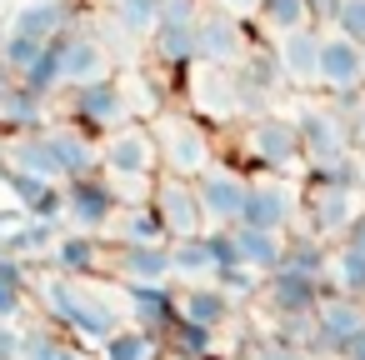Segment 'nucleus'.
<instances>
[{
	"label": "nucleus",
	"instance_id": "5",
	"mask_svg": "<svg viewBox=\"0 0 365 360\" xmlns=\"http://www.w3.org/2000/svg\"><path fill=\"white\" fill-rule=\"evenodd\" d=\"M61 96H66V120L81 125V130H91L96 140L135 120L120 76H106V81H91V86H76V91H61Z\"/></svg>",
	"mask_w": 365,
	"mask_h": 360
},
{
	"label": "nucleus",
	"instance_id": "4",
	"mask_svg": "<svg viewBox=\"0 0 365 360\" xmlns=\"http://www.w3.org/2000/svg\"><path fill=\"white\" fill-rule=\"evenodd\" d=\"M240 145L250 155V165L270 170V175H290L295 165H305V140H300V120L285 110H255L245 115Z\"/></svg>",
	"mask_w": 365,
	"mask_h": 360
},
{
	"label": "nucleus",
	"instance_id": "2",
	"mask_svg": "<svg viewBox=\"0 0 365 360\" xmlns=\"http://www.w3.org/2000/svg\"><path fill=\"white\" fill-rule=\"evenodd\" d=\"M160 145H155V130L145 120H130L110 135H101V175L125 195L135 190L130 200H150V185L160 175Z\"/></svg>",
	"mask_w": 365,
	"mask_h": 360
},
{
	"label": "nucleus",
	"instance_id": "25",
	"mask_svg": "<svg viewBox=\"0 0 365 360\" xmlns=\"http://www.w3.org/2000/svg\"><path fill=\"white\" fill-rule=\"evenodd\" d=\"M180 315H190V320H200V325H230V315H235V300H230V290L220 285V280H195V285H185L180 290Z\"/></svg>",
	"mask_w": 365,
	"mask_h": 360
},
{
	"label": "nucleus",
	"instance_id": "6",
	"mask_svg": "<svg viewBox=\"0 0 365 360\" xmlns=\"http://www.w3.org/2000/svg\"><path fill=\"white\" fill-rule=\"evenodd\" d=\"M245 26H250V21H235V16L205 6L200 21H195V66H220V71L245 66L250 51H255V41H250Z\"/></svg>",
	"mask_w": 365,
	"mask_h": 360
},
{
	"label": "nucleus",
	"instance_id": "38",
	"mask_svg": "<svg viewBox=\"0 0 365 360\" xmlns=\"http://www.w3.org/2000/svg\"><path fill=\"white\" fill-rule=\"evenodd\" d=\"M215 325H200V320H190V315H180L175 320V330L165 335V345L170 350H185V355H200V360H210L215 355Z\"/></svg>",
	"mask_w": 365,
	"mask_h": 360
},
{
	"label": "nucleus",
	"instance_id": "17",
	"mask_svg": "<svg viewBox=\"0 0 365 360\" xmlns=\"http://www.w3.org/2000/svg\"><path fill=\"white\" fill-rule=\"evenodd\" d=\"M320 295H325V280H320V275H305V270H295V265L270 270L265 285H260V300H265L275 315H315Z\"/></svg>",
	"mask_w": 365,
	"mask_h": 360
},
{
	"label": "nucleus",
	"instance_id": "45",
	"mask_svg": "<svg viewBox=\"0 0 365 360\" xmlns=\"http://www.w3.org/2000/svg\"><path fill=\"white\" fill-rule=\"evenodd\" d=\"M350 120H355V140L365 145V91H360V101H355V115H350Z\"/></svg>",
	"mask_w": 365,
	"mask_h": 360
},
{
	"label": "nucleus",
	"instance_id": "43",
	"mask_svg": "<svg viewBox=\"0 0 365 360\" xmlns=\"http://www.w3.org/2000/svg\"><path fill=\"white\" fill-rule=\"evenodd\" d=\"M345 245H355V250H365V210H355V220H350V230L340 235Z\"/></svg>",
	"mask_w": 365,
	"mask_h": 360
},
{
	"label": "nucleus",
	"instance_id": "46",
	"mask_svg": "<svg viewBox=\"0 0 365 360\" xmlns=\"http://www.w3.org/2000/svg\"><path fill=\"white\" fill-rule=\"evenodd\" d=\"M160 360H200V355H185V350H170V345H165V355H160Z\"/></svg>",
	"mask_w": 365,
	"mask_h": 360
},
{
	"label": "nucleus",
	"instance_id": "32",
	"mask_svg": "<svg viewBox=\"0 0 365 360\" xmlns=\"http://www.w3.org/2000/svg\"><path fill=\"white\" fill-rule=\"evenodd\" d=\"M110 230H115V240H170L150 200H125Z\"/></svg>",
	"mask_w": 365,
	"mask_h": 360
},
{
	"label": "nucleus",
	"instance_id": "1",
	"mask_svg": "<svg viewBox=\"0 0 365 360\" xmlns=\"http://www.w3.org/2000/svg\"><path fill=\"white\" fill-rule=\"evenodd\" d=\"M31 290H36V305L46 310V320L61 325L66 335H76L81 345H106V340L125 325V320L115 315V305H110L106 295H96L91 280H81V275L46 270Z\"/></svg>",
	"mask_w": 365,
	"mask_h": 360
},
{
	"label": "nucleus",
	"instance_id": "35",
	"mask_svg": "<svg viewBox=\"0 0 365 360\" xmlns=\"http://www.w3.org/2000/svg\"><path fill=\"white\" fill-rule=\"evenodd\" d=\"M51 41H36V36H21V31H6V41H0V71H6L11 81H21L41 56H46Z\"/></svg>",
	"mask_w": 365,
	"mask_h": 360
},
{
	"label": "nucleus",
	"instance_id": "44",
	"mask_svg": "<svg viewBox=\"0 0 365 360\" xmlns=\"http://www.w3.org/2000/svg\"><path fill=\"white\" fill-rule=\"evenodd\" d=\"M340 360H365V325H360V330L340 345Z\"/></svg>",
	"mask_w": 365,
	"mask_h": 360
},
{
	"label": "nucleus",
	"instance_id": "19",
	"mask_svg": "<svg viewBox=\"0 0 365 360\" xmlns=\"http://www.w3.org/2000/svg\"><path fill=\"white\" fill-rule=\"evenodd\" d=\"M51 265L66 270V275H81V280L110 275V245L101 235H91V230H66L51 245Z\"/></svg>",
	"mask_w": 365,
	"mask_h": 360
},
{
	"label": "nucleus",
	"instance_id": "7",
	"mask_svg": "<svg viewBox=\"0 0 365 360\" xmlns=\"http://www.w3.org/2000/svg\"><path fill=\"white\" fill-rule=\"evenodd\" d=\"M51 46H56V66H61V91H76V86H91V81L115 76V56H110V46H106L101 31L76 26V31H66Z\"/></svg>",
	"mask_w": 365,
	"mask_h": 360
},
{
	"label": "nucleus",
	"instance_id": "10",
	"mask_svg": "<svg viewBox=\"0 0 365 360\" xmlns=\"http://www.w3.org/2000/svg\"><path fill=\"white\" fill-rule=\"evenodd\" d=\"M150 205H155V215H160V225H165L170 240H185V235H205V230H210V225H205L200 190H195L190 175H170V170H160L155 185H150Z\"/></svg>",
	"mask_w": 365,
	"mask_h": 360
},
{
	"label": "nucleus",
	"instance_id": "12",
	"mask_svg": "<svg viewBox=\"0 0 365 360\" xmlns=\"http://www.w3.org/2000/svg\"><path fill=\"white\" fill-rule=\"evenodd\" d=\"M315 91H325L330 101L365 91L360 41H350V36H340V31H325V36H320V76H315Z\"/></svg>",
	"mask_w": 365,
	"mask_h": 360
},
{
	"label": "nucleus",
	"instance_id": "13",
	"mask_svg": "<svg viewBox=\"0 0 365 360\" xmlns=\"http://www.w3.org/2000/svg\"><path fill=\"white\" fill-rule=\"evenodd\" d=\"M200 205H205V225L210 230H230L245 220V200H250V180L235 170V165H210L200 180Z\"/></svg>",
	"mask_w": 365,
	"mask_h": 360
},
{
	"label": "nucleus",
	"instance_id": "39",
	"mask_svg": "<svg viewBox=\"0 0 365 360\" xmlns=\"http://www.w3.org/2000/svg\"><path fill=\"white\" fill-rule=\"evenodd\" d=\"M325 31H340V36L365 46V0H335V16H330Z\"/></svg>",
	"mask_w": 365,
	"mask_h": 360
},
{
	"label": "nucleus",
	"instance_id": "34",
	"mask_svg": "<svg viewBox=\"0 0 365 360\" xmlns=\"http://www.w3.org/2000/svg\"><path fill=\"white\" fill-rule=\"evenodd\" d=\"M330 285L365 300V250H355V245L340 240V245L330 250Z\"/></svg>",
	"mask_w": 365,
	"mask_h": 360
},
{
	"label": "nucleus",
	"instance_id": "42",
	"mask_svg": "<svg viewBox=\"0 0 365 360\" xmlns=\"http://www.w3.org/2000/svg\"><path fill=\"white\" fill-rule=\"evenodd\" d=\"M210 11H225V16H235V21H255L260 16V0H205Z\"/></svg>",
	"mask_w": 365,
	"mask_h": 360
},
{
	"label": "nucleus",
	"instance_id": "48",
	"mask_svg": "<svg viewBox=\"0 0 365 360\" xmlns=\"http://www.w3.org/2000/svg\"><path fill=\"white\" fill-rule=\"evenodd\" d=\"M0 86H6V81H0Z\"/></svg>",
	"mask_w": 365,
	"mask_h": 360
},
{
	"label": "nucleus",
	"instance_id": "31",
	"mask_svg": "<svg viewBox=\"0 0 365 360\" xmlns=\"http://www.w3.org/2000/svg\"><path fill=\"white\" fill-rule=\"evenodd\" d=\"M255 26L265 36H290L300 26H315V11H310V0H260Z\"/></svg>",
	"mask_w": 365,
	"mask_h": 360
},
{
	"label": "nucleus",
	"instance_id": "16",
	"mask_svg": "<svg viewBox=\"0 0 365 360\" xmlns=\"http://www.w3.org/2000/svg\"><path fill=\"white\" fill-rule=\"evenodd\" d=\"M355 190H345V185H330V180H310L305 185V210H300V220L310 225V235H320V240H330V235H345L350 230V220H355Z\"/></svg>",
	"mask_w": 365,
	"mask_h": 360
},
{
	"label": "nucleus",
	"instance_id": "9",
	"mask_svg": "<svg viewBox=\"0 0 365 360\" xmlns=\"http://www.w3.org/2000/svg\"><path fill=\"white\" fill-rule=\"evenodd\" d=\"M120 205H125V195L101 175V170H91V175H76V180H66V220H71V230H91V235H106L110 225H115V215H120Z\"/></svg>",
	"mask_w": 365,
	"mask_h": 360
},
{
	"label": "nucleus",
	"instance_id": "41",
	"mask_svg": "<svg viewBox=\"0 0 365 360\" xmlns=\"http://www.w3.org/2000/svg\"><path fill=\"white\" fill-rule=\"evenodd\" d=\"M21 355H26V325L0 320V360H21Z\"/></svg>",
	"mask_w": 365,
	"mask_h": 360
},
{
	"label": "nucleus",
	"instance_id": "8",
	"mask_svg": "<svg viewBox=\"0 0 365 360\" xmlns=\"http://www.w3.org/2000/svg\"><path fill=\"white\" fill-rule=\"evenodd\" d=\"M295 120H300V140H305V160H310V165L335 160V155H350V145H355V120H350V110L325 106V101H300Z\"/></svg>",
	"mask_w": 365,
	"mask_h": 360
},
{
	"label": "nucleus",
	"instance_id": "3",
	"mask_svg": "<svg viewBox=\"0 0 365 360\" xmlns=\"http://www.w3.org/2000/svg\"><path fill=\"white\" fill-rule=\"evenodd\" d=\"M155 130V145H160V165L170 175H190L200 180L210 165H215V135H210V120L200 115H185V110H160L150 120Z\"/></svg>",
	"mask_w": 365,
	"mask_h": 360
},
{
	"label": "nucleus",
	"instance_id": "47",
	"mask_svg": "<svg viewBox=\"0 0 365 360\" xmlns=\"http://www.w3.org/2000/svg\"><path fill=\"white\" fill-rule=\"evenodd\" d=\"M360 61H365V46H360Z\"/></svg>",
	"mask_w": 365,
	"mask_h": 360
},
{
	"label": "nucleus",
	"instance_id": "18",
	"mask_svg": "<svg viewBox=\"0 0 365 360\" xmlns=\"http://www.w3.org/2000/svg\"><path fill=\"white\" fill-rule=\"evenodd\" d=\"M320 36L325 26H300L290 36H275V66L285 76V86H300V91H315V76H320Z\"/></svg>",
	"mask_w": 365,
	"mask_h": 360
},
{
	"label": "nucleus",
	"instance_id": "40",
	"mask_svg": "<svg viewBox=\"0 0 365 360\" xmlns=\"http://www.w3.org/2000/svg\"><path fill=\"white\" fill-rule=\"evenodd\" d=\"M250 360H320V355L305 350V345H295V340H285V335H270V340L250 345Z\"/></svg>",
	"mask_w": 365,
	"mask_h": 360
},
{
	"label": "nucleus",
	"instance_id": "23",
	"mask_svg": "<svg viewBox=\"0 0 365 360\" xmlns=\"http://www.w3.org/2000/svg\"><path fill=\"white\" fill-rule=\"evenodd\" d=\"M11 31L36 36V41H61L66 31H76V6L71 0H26L11 21Z\"/></svg>",
	"mask_w": 365,
	"mask_h": 360
},
{
	"label": "nucleus",
	"instance_id": "20",
	"mask_svg": "<svg viewBox=\"0 0 365 360\" xmlns=\"http://www.w3.org/2000/svg\"><path fill=\"white\" fill-rule=\"evenodd\" d=\"M125 295V315L155 335H170L175 320H180V290L165 280V285H120Z\"/></svg>",
	"mask_w": 365,
	"mask_h": 360
},
{
	"label": "nucleus",
	"instance_id": "29",
	"mask_svg": "<svg viewBox=\"0 0 365 360\" xmlns=\"http://www.w3.org/2000/svg\"><path fill=\"white\" fill-rule=\"evenodd\" d=\"M21 360H91L86 345L76 335H66L61 325H26V355Z\"/></svg>",
	"mask_w": 365,
	"mask_h": 360
},
{
	"label": "nucleus",
	"instance_id": "33",
	"mask_svg": "<svg viewBox=\"0 0 365 360\" xmlns=\"http://www.w3.org/2000/svg\"><path fill=\"white\" fill-rule=\"evenodd\" d=\"M56 220H31L26 215V225H16V230H6L0 235V250H11V255H51V245H56Z\"/></svg>",
	"mask_w": 365,
	"mask_h": 360
},
{
	"label": "nucleus",
	"instance_id": "21",
	"mask_svg": "<svg viewBox=\"0 0 365 360\" xmlns=\"http://www.w3.org/2000/svg\"><path fill=\"white\" fill-rule=\"evenodd\" d=\"M230 235H235V255H240L245 270L270 275V270L285 265V250H290V235H285V230H265V225L240 220V225H230Z\"/></svg>",
	"mask_w": 365,
	"mask_h": 360
},
{
	"label": "nucleus",
	"instance_id": "15",
	"mask_svg": "<svg viewBox=\"0 0 365 360\" xmlns=\"http://www.w3.org/2000/svg\"><path fill=\"white\" fill-rule=\"evenodd\" d=\"M110 275H115V285H165V280H175L170 240H115Z\"/></svg>",
	"mask_w": 365,
	"mask_h": 360
},
{
	"label": "nucleus",
	"instance_id": "22",
	"mask_svg": "<svg viewBox=\"0 0 365 360\" xmlns=\"http://www.w3.org/2000/svg\"><path fill=\"white\" fill-rule=\"evenodd\" d=\"M6 160H11V165H21V170H31V175H41V180H56V185H66V180H71V175H66V165H61V155H56L51 125L16 135V140H11V150H6Z\"/></svg>",
	"mask_w": 365,
	"mask_h": 360
},
{
	"label": "nucleus",
	"instance_id": "30",
	"mask_svg": "<svg viewBox=\"0 0 365 360\" xmlns=\"http://www.w3.org/2000/svg\"><path fill=\"white\" fill-rule=\"evenodd\" d=\"M145 46H150V56H155L160 66H170V71L195 66V26H170V21H160Z\"/></svg>",
	"mask_w": 365,
	"mask_h": 360
},
{
	"label": "nucleus",
	"instance_id": "27",
	"mask_svg": "<svg viewBox=\"0 0 365 360\" xmlns=\"http://www.w3.org/2000/svg\"><path fill=\"white\" fill-rule=\"evenodd\" d=\"M41 125H46V101L41 96H31L21 81L0 86V130L26 135V130H41Z\"/></svg>",
	"mask_w": 365,
	"mask_h": 360
},
{
	"label": "nucleus",
	"instance_id": "11",
	"mask_svg": "<svg viewBox=\"0 0 365 360\" xmlns=\"http://www.w3.org/2000/svg\"><path fill=\"white\" fill-rule=\"evenodd\" d=\"M300 210H305V190L290 180V175H255L250 180V200H245V220L250 225H265V230H295V220H300Z\"/></svg>",
	"mask_w": 365,
	"mask_h": 360
},
{
	"label": "nucleus",
	"instance_id": "26",
	"mask_svg": "<svg viewBox=\"0 0 365 360\" xmlns=\"http://www.w3.org/2000/svg\"><path fill=\"white\" fill-rule=\"evenodd\" d=\"M31 305H36V290H31L26 260L11 255V250H0V320H21L26 325Z\"/></svg>",
	"mask_w": 365,
	"mask_h": 360
},
{
	"label": "nucleus",
	"instance_id": "37",
	"mask_svg": "<svg viewBox=\"0 0 365 360\" xmlns=\"http://www.w3.org/2000/svg\"><path fill=\"white\" fill-rule=\"evenodd\" d=\"M110 21L120 31H130L135 41H145L160 26V0H110Z\"/></svg>",
	"mask_w": 365,
	"mask_h": 360
},
{
	"label": "nucleus",
	"instance_id": "24",
	"mask_svg": "<svg viewBox=\"0 0 365 360\" xmlns=\"http://www.w3.org/2000/svg\"><path fill=\"white\" fill-rule=\"evenodd\" d=\"M170 270L175 280L195 285V280H215L220 275V255H215V235H185V240H170Z\"/></svg>",
	"mask_w": 365,
	"mask_h": 360
},
{
	"label": "nucleus",
	"instance_id": "36",
	"mask_svg": "<svg viewBox=\"0 0 365 360\" xmlns=\"http://www.w3.org/2000/svg\"><path fill=\"white\" fill-rule=\"evenodd\" d=\"M330 250L335 245H325L320 235H290V250H285V265H295V270H305V275H320V280H330Z\"/></svg>",
	"mask_w": 365,
	"mask_h": 360
},
{
	"label": "nucleus",
	"instance_id": "14",
	"mask_svg": "<svg viewBox=\"0 0 365 360\" xmlns=\"http://www.w3.org/2000/svg\"><path fill=\"white\" fill-rule=\"evenodd\" d=\"M360 325H365V300H360V295H345V290H335V285H325V295H320V305H315V340H310V350L340 360V345H345Z\"/></svg>",
	"mask_w": 365,
	"mask_h": 360
},
{
	"label": "nucleus",
	"instance_id": "28",
	"mask_svg": "<svg viewBox=\"0 0 365 360\" xmlns=\"http://www.w3.org/2000/svg\"><path fill=\"white\" fill-rule=\"evenodd\" d=\"M160 355H165V335H155V330H145L135 320H125L101 345V360H160Z\"/></svg>",
	"mask_w": 365,
	"mask_h": 360
}]
</instances>
